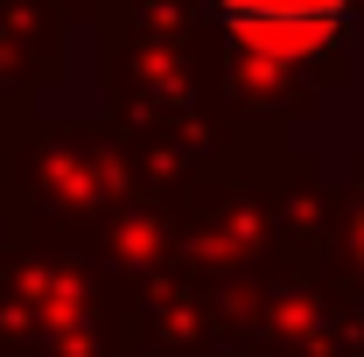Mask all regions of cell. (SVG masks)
Masks as SVG:
<instances>
[{
  "label": "cell",
  "mask_w": 364,
  "mask_h": 357,
  "mask_svg": "<svg viewBox=\"0 0 364 357\" xmlns=\"http://www.w3.org/2000/svg\"><path fill=\"white\" fill-rule=\"evenodd\" d=\"M358 0H218V21L231 28V43L273 56V63H294V56H316L322 43H336L350 28Z\"/></svg>",
  "instance_id": "cell-1"
}]
</instances>
